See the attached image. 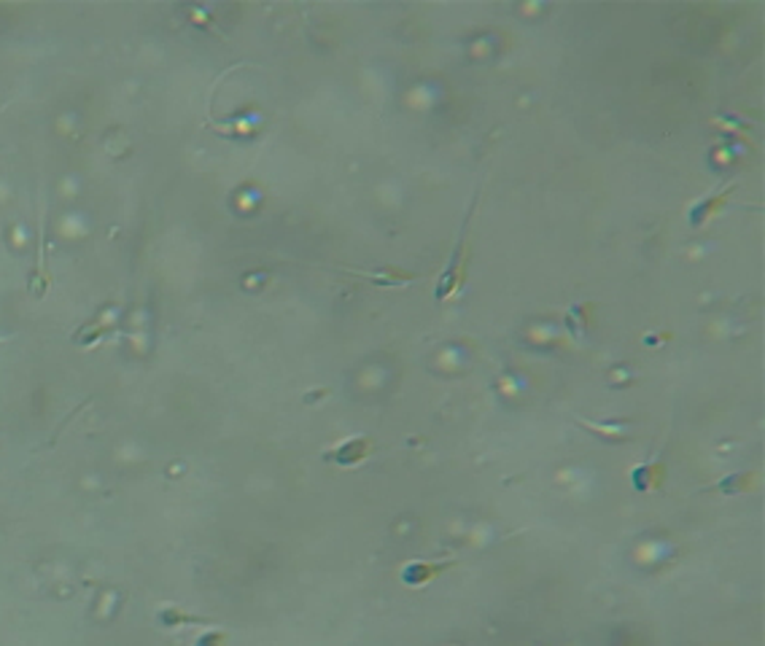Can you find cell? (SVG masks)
<instances>
[{
	"instance_id": "obj_1",
	"label": "cell",
	"mask_w": 765,
	"mask_h": 646,
	"mask_svg": "<svg viewBox=\"0 0 765 646\" xmlns=\"http://www.w3.org/2000/svg\"><path fill=\"white\" fill-rule=\"evenodd\" d=\"M466 240L461 237L459 245H456V251H453V259H451V264H448V270L442 273V278H440V283H437V291H434V299L437 302H445L453 291H459L461 286H463V281H466Z\"/></svg>"
},
{
	"instance_id": "obj_2",
	"label": "cell",
	"mask_w": 765,
	"mask_h": 646,
	"mask_svg": "<svg viewBox=\"0 0 765 646\" xmlns=\"http://www.w3.org/2000/svg\"><path fill=\"white\" fill-rule=\"evenodd\" d=\"M370 450H373V444H370L367 439H351V442L340 444L337 450H332V452L326 455V461H334V463H340V466H353V463L364 461V458L370 455Z\"/></svg>"
},
{
	"instance_id": "obj_3",
	"label": "cell",
	"mask_w": 765,
	"mask_h": 646,
	"mask_svg": "<svg viewBox=\"0 0 765 646\" xmlns=\"http://www.w3.org/2000/svg\"><path fill=\"white\" fill-rule=\"evenodd\" d=\"M440 571H442V566H434V563H410V566L402 571V581H404L407 587H421V584L432 581Z\"/></svg>"
},
{
	"instance_id": "obj_4",
	"label": "cell",
	"mask_w": 765,
	"mask_h": 646,
	"mask_svg": "<svg viewBox=\"0 0 765 646\" xmlns=\"http://www.w3.org/2000/svg\"><path fill=\"white\" fill-rule=\"evenodd\" d=\"M159 620L164 622V628H173L175 622H203L200 617H186V614L178 611V609H164V611H159Z\"/></svg>"
},
{
	"instance_id": "obj_5",
	"label": "cell",
	"mask_w": 765,
	"mask_h": 646,
	"mask_svg": "<svg viewBox=\"0 0 765 646\" xmlns=\"http://www.w3.org/2000/svg\"><path fill=\"white\" fill-rule=\"evenodd\" d=\"M230 644V636L224 633V631H205L197 641H194V646H227Z\"/></svg>"
}]
</instances>
